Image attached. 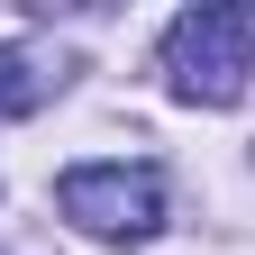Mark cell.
<instances>
[{"instance_id":"1","label":"cell","mask_w":255,"mask_h":255,"mask_svg":"<svg viewBox=\"0 0 255 255\" xmlns=\"http://www.w3.org/2000/svg\"><path fill=\"white\" fill-rule=\"evenodd\" d=\"M164 82L191 110H237L255 82V0H201L164 27Z\"/></svg>"},{"instance_id":"2","label":"cell","mask_w":255,"mask_h":255,"mask_svg":"<svg viewBox=\"0 0 255 255\" xmlns=\"http://www.w3.org/2000/svg\"><path fill=\"white\" fill-rule=\"evenodd\" d=\"M55 210L91 237H155L164 228V173L155 164H73L55 182Z\"/></svg>"},{"instance_id":"3","label":"cell","mask_w":255,"mask_h":255,"mask_svg":"<svg viewBox=\"0 0 255 255\" xmlns=\"http://www.w3.org/2000/svg\"><path fill=\"white\" fill-rule=\"evenodd\" d=\"M64 82H73V64H64V55H46V46H0V119L46 110Z\"/></svg>"}]
</instances>
